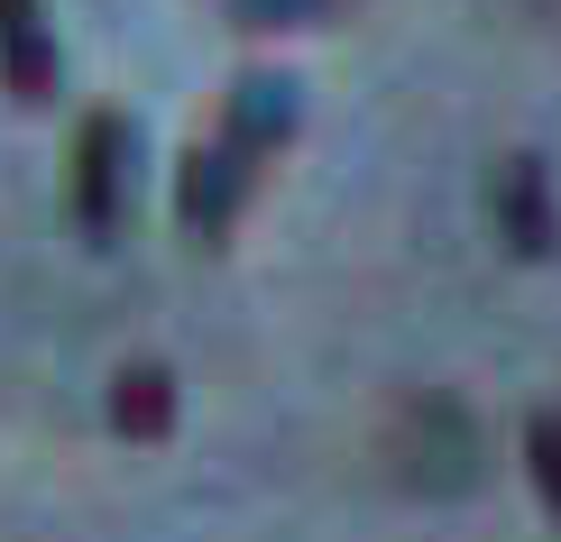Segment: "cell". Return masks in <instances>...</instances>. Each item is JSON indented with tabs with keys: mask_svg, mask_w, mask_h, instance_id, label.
Wrapping results in <instances>:
<instances>
[{
	"mask_svg": "<svg viewBox=\"0 0 561 542\" xmlns=\"http://www.w3.org/2000/svg\"><path fill=\"white\" fill-rule=\"evenodd\" d=\"M129 184H138V129H129V111H92V120L75 129V221H83V240H121Z\"/></svg>",
	"mask_w": 561,
	"mask_h": 542,
	"instance_id": "2",
	"label": "cell"
},
{
	"mask_svg": "<svg viewBox=\"0 0 561 542\" xmlns=\"http://www.w3.org/2000/svg\"><path fill=\"white\" fill-rule=\"evenodd\" d=\"M525 460H534V487H543L552 515H561V414H534L525 423Z\"/></svg>",
	"mask_w": 561,
	"mask_h": 542,
	"instance_id": "7",
	"label": "cell"
},
{
	"mask_svg": "<svg viewBox=\"0 0 561 542\" xmlns=\"http://www.w3.org/2000/svg\"><path fill=\"white\" fill-rule=\"evenodd\" d=\"M0 83L19 102H56V28H46V0H0Z\"/></svg>",
	"mask_w": 561,
	"mask_h": 542,
	"instance_id": "4",
	"label": "cell"
},
{
	"mask_svg": "<svg viewBox=\"0 0 561 542\" xmlns=\"http://www.w3.org/2000/svg\"><path fill=\"white\" fill-rule=\"evenodd\" d=\"M295 111H304V102H295V83H286V74H240V83H230L221 129L203 138L194 157H184V184H175V211H184V230H194L203 249H221V240H230L240 203L259 194V166L295 138Z\"/></svg>",
	"mask_w": 561,
	"mask_h": 542,
	"instance_id": "1",
	"label": "cell"
},
{
	"mask_svg": "<svg viewBox=\"0 0 561 542\" xmlns=\"http://www.w3.org/2000/svg\"><path fill=\"white\" fill-rule=\"evenodd\" d=\"M405 478L414 487H470L479 478V423L451 405V395H424V405L405 414Z\"/></svg>",
	"mask_w": 561,
	"mask_h": 542,
	"instance_id": "3",
	"label": "cell"
},
{
	"mask_svg": "<svg viewBox=\"0 0 561 542\" xmlns=\"http://www.w3.org/2000/svg\"><path fill=\"white\" fill-rule=\"evenodd\" d=\"M111 423H121L129 441H157L175 423V377L167 368H121V387H111Z\"/></svg>",
	"mask_w": 561,
	"mask_h": 542,
	"instance_id": "6",
	"label": "cell"
},
{
	"mask_svg": "<svg viewBox=\"0 0 561 542\" xmlns=\"http://www.w3.org/2000/svg\"><path fill=\"white\" fill-rule=\"evenodd\" d=\"M332 0H240V19L249 28H295V19H322Z\"/></svg>",
	"mask_w": 561,
	"mask_h": 542,
	"instance_id": "8",
	"label": "cell"
},
{
	"mask_svg": "<svg viewBox=\"0 0 561 542\" xmlns=\"http://www.w3.org/2000/svg\"><path fill=\"white\" fill-rule=\"evenodd\" d=\"M497 240L516 257H543L552 249V184H543L534 157H506V166H497Z\"/></svg>",
	"mask_w": 561,
	"mask_h": 542,
	"instance_id": "5",
	"label": "cell"
}]
</instances>
